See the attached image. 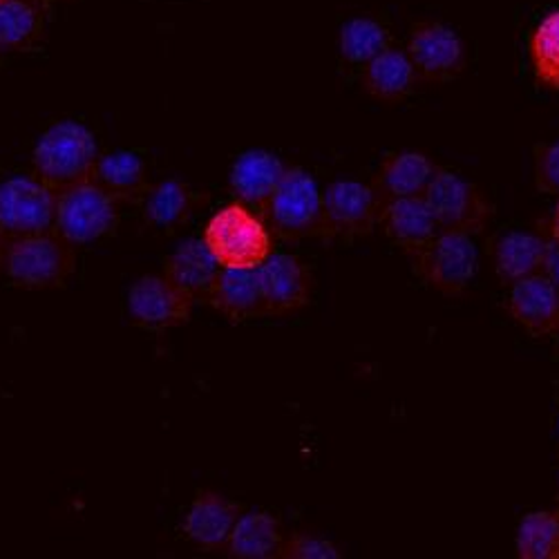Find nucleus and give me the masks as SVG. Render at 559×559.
<instances>
[{
	"instance_id": "nucleus-1",
	"label": "nucleus",
	"mask_w": 559,
	"mask_h": 559,
	"mask_svg": "<svg viewBox=\"0 0 559 559\" xmlns=\"http://www.w3.org/2000/svg\"><path fill=\"white\" fill-rule=\"evenodd\" d=\"M97 139L90 128L66 119L45 130L34 146V175L55 191L70 189L95 175L99 162Z\"/></svg>"
},
{
	"instance_id": "nucleus-2",
	"label": "nucleus",
	"mask_w": 559,
	"mask_h": 559,
	"mask_svg": "<svg viewBox=\"0 0 559 559\" xmlns=\"http://www.w3.org/2000/svg\"><path fill=\"white\" fill-rule=\"evenodd\" d=\"M204 242L222 269H258L273 253L271 228L242 202L226 204L209 219Z\"/></svg>"
},
{
	"instance_id": "nucleus-3",
	"label": "nucleus",
	"mask_w": 559,
	"mask_h": 559,
	"mask_svg": "<svg viewBox=\"0 0 559 559\" xmlns=\"http://www.w3.org/2000/svg\"><path fill=\"white\" fill-rule=\"evenodd\" d=\"M3 269L16 287L52 289L63 285L74 271V251L57 230L12 238Z\"/></svg>"
},
{
	"instance_id": "nucleus-4",
	"label": "nucleus",
	"mask_w": 559,
	"mask_h": 559,
	"mask_svg": "<svg viewBox=\"0 0 559 559\" xmlns=\"http://www.w3.org/2000/svg\"><path fill=\"white\" fill-rule=\"evenodd\" d=\"M117 222V200H112L95 179L59 191L55 230L72 247L92 245L110 236Z\"/></svg>"
},
{
	"instance_id": "nucleus-5",
	"label": "nucleus",
	"mask_w": 559,
	"mask_h": 559,
	"mask_svg": "<svg viewBox=\"0 0 559 559\" xmlns=\"http://www.w3.org/2000/svg\"><path fill=\"white\" fill-rule=\"evenodd\" d=\"M414 271L426 285L443 296H461L468 292L479 271V253L473 236L461 230L441 228L437 238L414 258Z\"/></svg>"
},
{
	"instance_id": "nucleus-6",
	"label": "nucleus",
	"mask_w": 559,
	"mask_h": 559,
	"mask_svg": "<svg viewBox=\"0 0 559 559\" xmlns=\"http://www.w3.org/2000/svg\"><path fill=\"white\" fill-rule=\"evenodd\" d=\"M383 200L374 186L358 179H336L322 191L320 236L352 240L369 236L379 226Z\"/></svg>"
},
{
	"instance_id": "nucleus-7",
	"label": "nucleus",
	"mask_w": 559,
	"mask_h": 559,
	"mask_svg": "<svg viewBox=\"0 0 559 559\" xmlns=\"http://www.w3.org/2000/svg\"><path fill=\"white\" fill-rule=\"evenodd\" d=\"M322 193L305 168H287L285 179L266 204L262 219L283 240L320 236Z\"/></svg>"
},
{
	"instance_id": "nucleus-8",
	"label": "nucleus",
	"mask_w": 559,
	"mask_h": 559,
	"mask_svg": "<svg viewBox=\"0 0 559 559\" xmlns=\"http://www.w3.org/2000/svg\"><path fill=\"white\" fill-rule=\"evenodd\" d=\"M424 198L439 226L445 230H461L468 233V236H477L495 215L492 202L475 181L441 166L437 168Z\"/></svg>"
},
{
	"instance_id": "nucleus-9",
	"label": "nucleus",
	"mask_w": 559,
	"mask_h": 559,
	"mask_svg": "<svg viewBox=\"0 0 559 559\" xmlns=\"http://www.w3.org/2000/svg\"><path fill=\"white\" fill-rule=\"evenodd\" d=\"M59 191L34 177H10L0 183V228L5 236L23 238L55 230Z\"/></svg>"
},
{
	"instance_id": "nucleus-10",
	"label": "nucleus",
	"mask_w": 559,
	"mask_h": 559,
	"mask_svg": "<svg viewBox=\"0 0 559 559\" xmlns=\"http://www.w3.org/2000/svg\"><path fill=\"white\" fill-rule=\"evenodd\" d=\"M418 79L443 83L459 76L468 63V48L463 38L443 23L424 21L412 27L407 50Z\"/></svg>"
},
{
	"instance_id": "nucleus-11",
	"label": "nucleus",
	"mask_w": 559,
	"mask_h": 559,
	"mask_svg": "<svg viewBox=\"0 0 559 559\" xmlns=\"http://www.w3.org/2000/svg\"><path fill=\"white\" fill-rule=\"evenodd\" d=\"M195 300L168 275H144L128 292V311L144 330H175L191 320Z\"/></svg>"
},
{
	"instance_id": "nucleus-12",
	"label": "nucleus",
	"mask_w": 559,
	"mask_h": 559,
	"mask_svg": "<svg viewBox=\"0 0 559 559\" xmlns=\"http://www.w3.org/2000/svg\"><path fill=\"white\" fill-rule=\"evenodd\" d=\"M255 271L266 302V316H292L309 305L313 275L300 258L271 253Z\"/></svg>"
},
{
	"instance_id": "nucleus-13",
	"label": "nucleus",
	"mask_w": 559,
	"mask_h": 559,
	"mask_svg": "<svg viewBox=\"0 0 559 559\" xmlns=\"http://www.w3.org/2000/svg\"><path fill=\"white\" fill-rule=\"evenodd\" d=\"M508 313L531 336H555L559 328V289L544 273L510 285Z\"/></svg>"
},
{
	"instance_id": "nucleus-14",
	"label": "nucleus",
	"mask_w": 559,
	"mask_h": 559,
	"mask_svg": "<svg viewBox=\"0 0 559 559\" xmlns=\"http://www.w3.org/2000/svg\"><path fill=\"white\" fill-rule=\"evenodd\" d=\"M379 226L396 247L412 258L418 251H424L441 230L424 195L383 202Z\"/></svg>"
},
{
	"instance_id": "nucleus-15",
	"label": "nucleus",
	"mask_w": 559,
	"mask_h": 559,
	"mask_svg": "<svg viewBox=\"0 0 559 559\" xmlns=\"http://www.w3.org/2000/svg\"><path fill=\"white\" fill-rule=\"evenodd\" d=\"M285 175L287 166L277 155L269 151H247L230 168L228 189L238 202L262 215Z\"/></svg>"
},
{
	"instance_id": "nucleus-16",
	"label": "nucleus",
	"mask_w": 559,
	"mask_h": 559,
	"mask_svg": "<svg viewBox=\"0 0 559 559\" xmlns=\"http://www.w3.org/2000/svg\"><path fill=\"white\" fill-rule=\"evenodd\" d=\"M242 510L215 490H202L193 499L183 520V535L202 550H226L233 526L240 520Z\"/></svg>"
},
{
	"instance_id": "nucleus-17",
	"label": "nucleus",
	"mask_w": 559,
	"mask_h": 559,
	"mask_svg": "<svg viewBox=\"0 0 559 559\" xmlns=\"http://www.w3.org/2000/svg\"><path fill=\"white\" fill-rule=\"evenodd\" d=\"M550 245V233L537 230H508L492 247L495 273L503 285H515L520 280L542 273Z\"/></svg>"
},
{
	"instance_id": "nucleus-18",
	"label": "nucleus",
	"mask_w": 559,
	"mask_h": 559,
	"mask_svg": "<svg viewBox=\"0 0 559 559\" xmlns=\"http://www.w3.org/2000/svg\"><path fill=\"white\" fill-rule=\"evenodd\" d=\"M437 168L439 166L426 153H418V151L390 153L381 162L374 179H371V186H374L383 202L426 195Z\"/></svg>"
},
{
	"instance_id": "nucleus-19",
	"label": "nucleus",
	"mask_w": 559,
	"mask_h": 559,
	"mask_svg": "<svg viewBox=\"0 0 559 559\" xmlns=\"http://www.w3.org/2000/svg\"><path fill=\"white\" fill-rule=\"evenodd\" d=\"M209 305L230 322L266 316V302L255 269H222Z\"/></svg>"
},
{
	"instance_id": "nucleus-20",
	"label": "nucleus",
	"mask_w": 559,
	"mask_h": 559,
	"mask_svg": "<svg viewBox=\"0 0 559 559\" xmlns=\"http://www.w3.org/2000/svg\"><path fill=\"white\" fill-rule=\"evenodd\" d=\"M219 273H222V266L209 251L204 238L181 242L170 253L164 269V275H168L173 283L189 294L195 302L200 300L209 302Z\"/></svg>"
},
{
	"instance_id": "nucleus-21",
	"label": "nucleus",
	"mask_w": 559,
	"mask_h": 559,
	"mask_svg": "<svg viewBox=\"0 0 559 559\" xmlns=\"http://www.w3.org/2000/svg\"><path fill=\"white\" fill-rule=\"evenodd\" d=\"M418 81L421 79L409 55L396 48H388L377 59H371L362 74L365 92L381 104H401L412 95Z\"/></svg>"
},
{
	"instance_id": "nucleus-22",
	"label": "nucleus",
	"mask_w": 559,
	"mask_h": 559,
	"mask_svg": "<svg viewBox=\"0 0 559 559\" xmlns=\"http://www.w3.org/2000/svg\"><path fill=\"white\" fill-rule=\"evenodd\" d=\"M283 544L285 533L280 522L264 510H251L233 526L226 552L238 559H273L280 557Z\"/></svg>"
},
{
	"instance_id": "nucleus-23",
	"label": "nucleus",
	"mask_w": 559,
	"mask_h": 559,
	"mask_svg": "<svg viewBox=\"0 0 559 559\" xmlns=\"http://www.w3.org/2000/svg\"><path fill=\"white\" fill-rule=\"evenodd\" d=\"M92 179L117 202H139L151 191L148 168L134 153L102 155Z\"/></svg>"
},
{
	"instance_id": "nucleus-24",
	"label": "nucleus",
	"mask_w": 559,
	"mask_h": 559,
	"mask_svg": "<svg viewBox=\"0 0 559 559\" xmlns=\"http://www.w3.org/2000/svg\"><path fill=\"white\" fill-rule=\"evenodd\" d=\"M48 0H0V50H29L40 40Z\"/></svg>"
},
{
	"instance_id": "nucleus-25",
	"label": "nucleus",
	"mask_w": 559,
	"mask_h": 559,
	"mask_svg": "<svg viewBox=\"0 0 559 559\" xmlns=\"http://www.w3.org/2000/svg\"><path fill=\"white\" fill-rule=\"evenodd\" d=\"M144 200L146 219L159 230H175L189 222L198 204V195L193 193L191 186L179 179H166L157 186H151Z\"/></svg>"
},
{
	"instance_id": "nucleus-26",
	"label": "nucleus",
	"mask_w": 559,
	"mask_h": 559,
	"mask_svg": "<svg viewBox=\"0 0 559 559\" xmlns=\"http://www.w3.org/2000/svg\"><path fill=\"white\" fill-rule=\"evenodd\" d=\"M515 550L522 559H559V506L524 515L518 526Z\"/></svg>"
},
{
	"instance_id": "nucleus-27",
	"label": "nucleus",
	"mask_w": 559,
	"mask_h": 559,
	"mask_svg": "<svg viewBox=\"0 0 559 559\" xmlns=\"http://www.w3.org/2000/svg\"><path fill=\"white\" fill-rule=\"evenodd\" d=\"M388 48H392V36L388 27L374 19L356 16L341 29V55L349 63L367 66Z\"/></svg>"
},
{
	"instance_id": "nucleus-28",
	"label": "nucleus",
	"mask_w": 559,
	"mask_h": 559,
	"mask_svg": "<svg viewBox=\"0 0 559 559\" xmlns=\"http://www.w3.org/2000/svg\"><path fill=\"white\" fill-rule=\"evenodd\" d=\"M531 63L537 81L559 90V10L546 14L531 34Z\"/></svg>"
},
{
	"instance_id": "nucleus-29",
	"label": "nucleus",
	"mask_w": 559,
	"mask_h": 559,
	"mask_svg": "<svg viewBox=\"0 0 559 559\" xmlns=\"http://www.w3.org/2000/svg\"><path fill=\"white\" fill-rule=\"evenodd\" d=\"M280 557H285V559H341L343 550L328 537H320L313 533H296L292 537H285Z\"/></svg>"
},
{
	"instance_id": "nucleus-30",
	"label": "nucleus",
	"mask_w": 559,
	"mask_h": 559,
	"mask_svg": "<svg viewBox=\"0 0 559 559\" xmlns=\"http://www.w3.org/2000/svg\"><path fill=\"white\" fill-rule=\"evenodd\" d=\"M535 183L546 195H559V139L535 148Z\"/></svg>"
},
{
	"instance_id": "nucleus-31",
	"label": "nucleus",
	"mask_w": 559,
	"mask_h": 559,
	"mask_svg": "<svg viewBox=\"0 0 559 559\" xmlns=\"http://www.w3.org/2000/svg\"><path fill=\"white\" fill-rule=\"evenodd\" d=\"M542 273L559 289V242H555L552 238H550V245H548V253H546V262H544Z\"/></svg>"
},
{
	"instance_id": "nucleus-32",
	"label": "nucleus",
	"mask_w": 559,
	"mask_h": 559,
	"mask_svg": "<svg viewBox=\"0 0 559 559\" xmlns=\"http://www.w3.org/2000/svg\"><path fill=\"white\" fill-rule=\"evenodd\" d=\"M548 233H550V238H552L555 242H559V202H557L555 209H552V217H550V224H548Z\"/></svg>"
},
{
	"instance_id": "nucleus-33",
	"label": "nucleus",
	"mask_w": 559,
	"mask_h": 559,
	"mask_svg": "<svg viewBox=\"0 0 559 559\" xmlns=\"http://www.w3.org/2000/svg\"><path fill=\"white\" fill-rule=\"evenodd\" d=\"M8 245H10V238L5 236V233H3V228H0V266H3V258H5Z\"/></svg>"
},
{
	"instance_id": "nucleus-34",
	"label": "nucleus",
	"mask_w": 559,
	"mask_h": 559,
	"mask_svg": "<svg viewBox=\"0 0 559 559\" xmlns=\"http://www.w3.org/2000/svg\"><path fill=\"white\" fill-rule=\"evenodd\" d=\"M557 448H559V418H557Z\"/></svg>"
},
{
	"instance_id": "nucleus-35",
	"label": "nucleus",
	"mask_w": 559,
	"mask_h": 559,
	"mask_svg": "<svg viewBox=\"0 0 559 559\" xmlns=\"http://www.w3.org/2000/svg\"><path fill=\"white\" fill-rule=\"evenodd\" d=\"M557 506H559V479H557Z\"/></svg>"
},
{
	"instance_id": "nucleus-36",
	"label": "nucleus",
	"mask_w": 559,
	"mask_h": 559,
	"mask_svg": "<svg viewBox=\"0 0 559 559\" xmlns=\"http://www.w3.org/2000/svg\"><path fill=\"white\" fill-rule=\"evenodd\" d=\"M555 336H557V343H559V328H557V332H555Z\"/></svg>"
}]
</instances>
